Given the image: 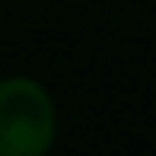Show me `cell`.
Instances as JSON below:
<instances>
[{
    "label": "cell",
    "mask_w": 156,
    "mask_h": 156,
    "mask_svg": "<svg viewBox=\"0 0 156 156\" xmlns=\"http://www.w3.org/2000/svg\"><path fill=\"white\" fill-rule=\"evenodd\" d=\"M58 137V105L35 76L0 80V156H48Z\"/></svg>",
    "instance_id": "cell-1"
}]
</instances>
